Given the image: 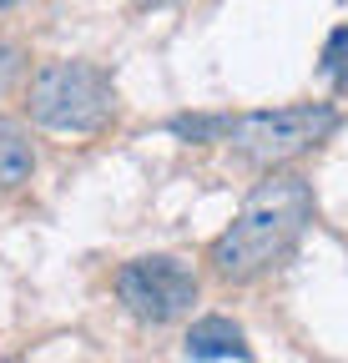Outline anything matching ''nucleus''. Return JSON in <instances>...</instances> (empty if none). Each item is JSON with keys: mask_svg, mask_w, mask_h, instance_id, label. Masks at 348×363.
Listing matches in <instances>:
<instances>
[{"mask_svg": "<svg viewBox=\"0 0 348 363\" xmlns=\"http://www.w3.org/2000/svg\"><path fill=\"white\" fill-rule=\"evenodd\" d=\"M323 71H328L338 86H348V26L328 35V45H323Z\"/></svg>", "mask_w": 348, "mask_h": 363, "instance_id": "0eeeda50", "label": "nucleus"}, {"mask_svg": "<svg viewBox=\"0 0 348 363\" xmlns=\"http://www.w3.org/2000/svg\"><path fill=\"white\" fill-rule=\"evenodd\" d=\"M116 293L142 323H172L197 303V272L182 257H137L116 272Z\"/></svg>", "mask_w": 348, "mask_h": 363, "instance_id": "20e7f679", "label": "nucleus"}, {"mask_svg": "<svg viewBox=\"0 0 348 363\" xmlns=\"http://www.w3.org/2000/svg\"><path fill=\"white\" fill-rule=\"evenodd\" d=\"M35 172V147H30V131L11 116H0V192L21 187V182Z\"/></svg>", "mask_w": 348, "mask_h": 363, "instance_id": "423d86ee", "label": "nucleus"}, {"mask_svg": "<svg viewBox=\"0 0 348 363\" xmlns=\"http://www.w3.org/2000/svg\"><path fill=\"white\" fill-rule=\"evenodd\" d=\"M21 76H26V56L16 51L11 40H0V96H6V91H11Z\"/></svg>", "mask_w": 348, "mask_h": 363, "instance_id": "6e6552de", "label": "nucleus"}, {"mask_svg": "<svg viewBox=\"0 0 348 363\" xmlns=\"http://www.w3.org/2000/svg\"><path fill=\"white\" fill-rule=\"evenodd\" d=\"M333 126H338V111L323 101H308V106H283V111L223 116V142L252 167H283L303 152H313L318 142H328Z\"/></svg>", "mask_w": 348, "mask_h": 363, "instance_id": "7ed1b4c3", "label": "nucleus"}, {"mask_svg": "<svg viewBox=\"0 0 348 363\" xmlns=\"http://www.w3.org/2000/svg\"><path fill=\"white\" fill-rule=\"evenodd\" d=\"M187 358H197V363H207V358H252L247 353V338H242V328L232 323V318H202V323H192V333H187Z\"/></svg>", "mask_w": 348, "mask_h": 363, "instance_id": "39448f33", "label": "nucleus"}, {"mask_svg": "<svg viewBox=\"0 0 348 363\" xmlns=\"http://www.w3.org/2000/svg\"><path fill=\"white\" fill-rule=\"evenodd\" d=\"M11 6H21V0H0V11H11Z\"/></svg>", "mask_w": 348, "mask_h": 363, "instance_id": "9d476101", "label": "nucleus"}, {"mask_svg": "<svg viewBox=\"0 0 348 363\" xmlns=\"http://www.w3.org/2000/svg\"><path fill=\"white\" fill-rule=\"evenodd\" d=\"M30 121L51 131H101L116 116L111 76L91 61H46L30 76Z\"/></svg>", "mask_w": 348, "mask_h": 363, "instance_id": "f03ea898", "label": "nucleus"}, {"mask_svg": "<svg viewBox=\"0 0 348 363\" xmlns=\"http://www.w3.org/2000/svg\"><path fill=\"white\" fill-rule=\"evenodd\" d=\"M313 222V192L303 177H268L257 187L242 212L232 217V227L212 242V267L223 272L228 283H247L257 272H268L273 262H283L303 227Z\"/></svg>", "mask_w": 348, "mask_h": 363, "instance_id": "f257e3e1", "label": "nucleus"}, {"mask_svg": "<svg viewBox=\"0 0 348 363\" xmlns=\"http://www.w3.org/2000/svg\"><path fill=\"white\" fill-rule=\"evenodd\" d=\"M137 6H172V0H137Z\"/></svg>", "mask_w": 348, "mask_h": 363, "instance_id": "1a4fd4ad", "label": "nucleus"}]
</instances>
